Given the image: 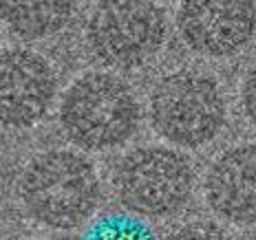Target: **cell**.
<instances>
[{
  "instance_id": "7a4b0ae2",
  "label": "cell",
  "mask_w": 256,
  "mask_h": 240,
  "mask_svg": "<svg viewBox=\"0 0 256 240\" xmlns=\"http://www.w3.org/2000/svg\"><path fill=\"white\" fill-rule=\"evenodd\" d=\"M58 117L64 137L73 146L102 152L124 146L135 135L142 108L122 77L90 71L66 88Z\"/></svg>"
},
{
  "instance_id": "ba28073f",
  "label": "cell",
  "mask_w": 256,
  "mask_h": 240,
  "mask_svg": "<svg viewBox=\"0 0 256 240\" xmlns=\"http://www.w3.org/2000/svg\"><path fill=\"white\" fill-rule=\"evenodd\" d=\"M206 203L232 225H256V143L218 154L206 177Z\"/></svg>"
},
{
  "instance_id": "277c9868",
  "label": "cell",
  "mask_w": 256,
  "mask_h": 240,
  "mask_svg": "<svg viewBox=\"0 0 256 240\" xmlns=\"http://www.w3.org/2000/svg\"><path fill=\"white\" fill-rule=\"evenodd\" d=\"M117 201L144 218H168L190 201L194 170L188 157L172 148L146 146L122 157L113 172Z\"/></svg>"
},
{
  "instance_id": "5b68a950",
  "label": "cell",
  "mask_w": 256,
  "mask_h": 240,
  "mask_svg": "<svg viewBox=\"0 0 256 240\" xmlns=\"http://www.w3.org/2000/svg\"><path fill=\"white\" fill-rule=\"evenodd\" d=\"M166 13L154 0H100L86 24L88 49L104 66L130 71L166 42Z\"/></svg>"
},
{
  "instance_id": "3957f363",
  "label": "cell",
  "mask_w": 256,
  "mask_h": 240,
  "mask_svg": "<svg viewBox=\"0 0 256 240\" xmlns=\"http://www.w3.org/2000/svg\"><path fill=\"white\" fill-rule=\"evenodd\" d=\"M228 108L218 84L206 73L177 71L150 93V121L159 137L181 148H201L221 132Z\"/></svg>"
},
{
  "instance_id": "8992f818",
  "label": "cell",
  "mask_w": 256,
  "mask_h": 240,
  "mask_svg": "<svg viewBox=\"0 0 256 240\" xmlns=\"http://www.w3.org/2000/svg\"><path fill=\"white\" fill-rule=\"evenodd\" d=\"M177 29L190 51L206 57H230L256 33L254 0H181Z\"/></svg>"
},
{
  "instance_id": "30bf717a",
  "label": "cell",
  "mask_w": 256,
  "mask_h": 240,
  "mask_svg": "<svg viewBox=\"0 0 256 240\" xmlns=\"http://www.w3.org/2000/svg\"><path fill=\"white\" fill-rule=\"evenodd\" d=\"M241 99H243V110L248 115L250 124L256 128V64L250 68V73L245 75L243 88H241Z\"/></svg>"
},
{
  "instance_id": "52a82bcc",
  "label": "cell",
  "mask_w": 256,
  "mask_h": 240,
  "mask_svg": "<svg viewBox=\"0 0 256 240\" xmlns=\"http://www.w3.org/2000/svg\"><path fill=\"white\" fill-rule=\"evenodd\" d=\"M58 93L56 71L29 49L0 51V126L24 130L49 113Z\"/></svg>"
},
{
  "instance_id": "9c48e42d",
  "label": "cell",
  "mask_w": 256,
  "mask_h": 240,
  "mask_svg": "<svg viewBox=\"0 0 256 240\" xmlns=\"http://www.w3.org/2000/svg\"><path fill=\"white\" fill-rule=\"evenodd\" d=\"M76 0H0V20L24 40L56 35L71 22Z\"/></svg>"
},
{
  "instance_id": "6da1fadb",
  "label": "cell",
  "mask_w": 256,
  "mask_h": 240,
  "mask_svg": "<svg viewBox=\"0 0 256 240\" xmlns=\"http://www.w3.org/2000/svg\"><path fill=\"white\" fill-rule=\"evenodd\" d=\"M24 212L49 229H76L95 214L102 183L93 163L71 150H49L34 157L18 181Z\"/></svg>"
}]
</instances>
